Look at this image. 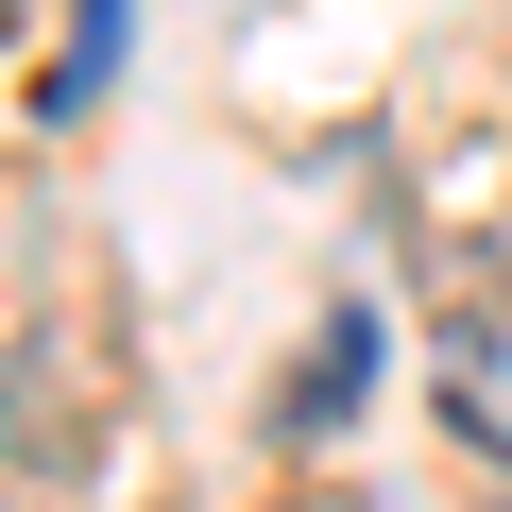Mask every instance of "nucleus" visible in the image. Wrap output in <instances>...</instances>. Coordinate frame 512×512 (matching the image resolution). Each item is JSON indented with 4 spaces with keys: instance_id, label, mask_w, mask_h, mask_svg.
<instances>
[{
    "instance_id": "f257e3e1",
    "label": "nucleus",
    "mask_w": 512,
    "mask_h": 512,
    "mask_svg": "<svg viewBox=\"0 0 512 512\" xmlns=\"http://www.w3.org/2000/svg\"><path fill=\"white\" fill-rule=\"evenodd\" d=\"M0 461H18V478H86V461H103L86 342H18V359H0Z\"/></svg>"
},
{
    "instance_id": "7ed1b4c3",
    "label": "nucleus",
    "mask_w": 512,
    "mask_h": 512,
    "mask_svg": "<svg viewBox=\"0 0 512 512\" xmlns=\"http://www.w3.org/2000/svg\"><path fill=\"white\" fill-rule=\"evenodd\" d=\"M103 69H120V0H69V52L35 69V120H86V103H103Z\"/></svg>"
},
{
    "instance_id": "39448f33",
    "label": "nucleus",
    "mask_w": 512,
    "mask_h": 512,
    "mask_svg": "<svg viewBox=\"0 0 512 512\" xmlns=\"http://www.w3.org/2000/svg\"><path fill=\"white\" fill-rule=\"evenodd\" d=\"M0 35H18V0H0Z\"/></svg>"
},
{
    "instance_id": "20e7f679",
    "label": "nucleus",
    "mask_w": 512,
    "mask_h": 512,
    "mask_svg": "<svg viewBox=\"0 0 512 512\" xmlns=\"http://www.w3.org/2000/svg\"><path fill=\"white\" fill-rule=\"evenodd\" d=\"M427 291H444V342H461V359L512 325V291H495V256H478V239H444V256H427Z\"/></svg>"
},
{
    "instance_id": "f03ea898",
    "label": "nucleus",
    "mask_w": 512,
    "mask_h": 512,
    "mask_svg": "<svg viewBox=\"0 0 512 512\" xmlns=\"http://www.w3.org/2000/svg\"><path fill=\"white\" fill-rule=\"evenodd\" d=\"M359 376H376V325H359V308H342V325H325V342H308V376H291V393H274V427H291V444H325V427H342V410H359Z\"/></svg>"
}]
</instances>
